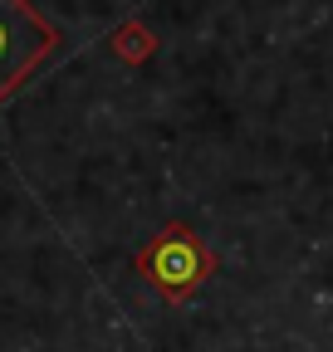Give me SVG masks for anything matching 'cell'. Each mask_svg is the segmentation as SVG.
I'll return each instance as SVG.
<instances>
[{
  "instance_id": "3957f363",
  "label": "cell",
  "mask_w": 333,
  "mask_h": 352,
  "mask_svg": "<svg viewBox=\"0 0 333 352\" xmlns=\"http://www.w3.org/2000/svg\"><path fill=\"white\" fill-rule=\"evenodd\" d=\"M113 50L128 59V64H142V59L157 50V39H152V30H142V25H122V30L113 34Z\"/></svg>"
},
{
  "instance_id": "7a4b0ae2",
  "label": "cell",
  "mask_w": 333,
  "mask_h": 352,
  "mask_svg": "<svg viewBox=\"0 0 333 352\" xmlns=\"http://www.w3.org/2000/svg\"><path fill=\"white\" fill-rule=\"evenodd\" d=\"M59 50V30L30 0H0V103Z\"/></svg>"
},
{
  "instance_id": "6da1fadb",
  "label": "cell",
  "mask_w": 333,
  "mask_h": 352,
  "mask_svg": "<svg viewBox=\"0 0 333 352\" xmlns=\"http://www.w3.org/2000/svg\"><path fill=\"white\" fill-rule=\"evenodd\" d=\"M138 274L166 298V303H186L201 294V284L216 274V254L206 245L191 226L172 220V226H162L142 250H138Z\"/></svg>"
}]
</instances>
